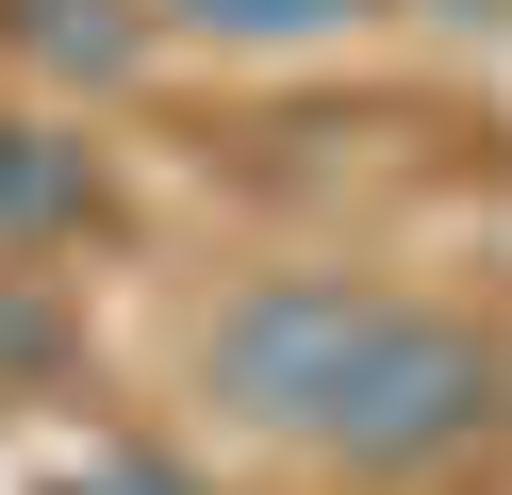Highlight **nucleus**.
Listing matches in <instances>:
<instances>
[{
  "mask_svg": "<svg viewBox=\"0 0 512 495\" xmlns=\"http://www.w3.org/2000/svg\"><path fill=\"white\" fill-rule=\"evenodd\" d=\"M100 215V149L50 116H0V248H50V231Z\"/></svg>",
  "mask_w": 512,
  "mask_h": 495,
  "instance_id": "nucleus-4",
  "label": "nucleus"
},
{
  "mask_svg": "<svg viewBox=\"0 0 512 495\" xmlns=\"http://www.w3.org/2000/svg\"><path fill=\"white\" fill-rule=\"evenodd\" d=\"M0 363H50V297L34 281H0Z\"/></svg>",
  "mask_w": 512,
  "mask_h": 495,
  "instance_id": "nucleus-6",
  "label": "nucleus"
},
{
  "mask_svg": "<svg viewBox=\"0 0 512 495\" xmlns=\"http://www.w3.org/2000/svg\"><path fill=\"white\" fill-rule=\"evenodd\" d=\"M67 495H83V479H67Z\"/></svg>",
  "mask_w": 512,
  "mask_h": 495,
  "instance_id": "nucleus-9",
  "label": "nucleus"
},
{
  "mask_svg": "<svg viewBox=\"0 0 512 495\" xmlns=\"http://www.w3.org/2000/svg\"><path fill=\"white\" fill-rule=\"evenodd\" d=\"M83 495H182V462H149V446H116V462H100V479H83Z\"/></svg>",
  "mask_w": 512,
  "mask_h": 495,
  "instance_id": "nucleus-7",
  "label": "nucleus"
},
{
  "mask_svg": "<svg viewBox=\"0 0 512 495\" xmlns=\"http://www.w3.org/2000/svg\"><path fill=\"white\" fill-rule=\"evenodd\" d=\"M430 17H496V0H430Z\"/></svg>",
  "mask_w": 512,
  "mask_h": 495,
  "instance_id": "nucleus-8",
  "label": "nucleus"
},
{
  "mask_svg": "<svg viewBox=\"0 0 512 495\" xmlns=\"http://www.w3.org/2000/svg\"><path fill=\"white\" fill-rule=\"evenodd\" d=\"M149 17H182V33H232V50H314V33H347L364 0H149Z\"/></svg>",
  "mask_w": 512,
  "mask_h": 495,
  "instance_id": "nucleus-5",
  "label": "nucleus"
},
{
  "mask_svg": "<svg viewBox=\"0 0 512 495\" xmlns=\"http://www.w3.org/2000/svg\"><path fill=\"white\" fill-rule=\"evenodd\" d=\"M496 413H512V347H479V330L430 314V297H397V330H380L364 380L331 396L314 462H347V479H430V462H463Z\"/></svg>",
  "mask_w": 512,
  "mask_h": 495,
  "instance_id": "nucleus-2",
  "label": "nucleus"
},
{
  "mask_svg": "<svg viewBox=\"0 0 512 495\" xmlns=\"http://www.w3.org/2000/svg\"><path fill=\"white\" fill-rule=\"evenodd\" d=\"M0 50L34 66V83H133L149 66V0H0Z\"/></svg>",
  "mask_w": 512,
  "mask_h": 495,
  "instance_id": "nucleus-3",
  "label": "nucleus"
},
{
  "mask_svg": "<svg viewBox=\"0 0 512 495\" xmlns=\"http://www.w3.org/2000/svg\"><path fill=\"white\" fill-rule=\"evenodd\" d=\"M380 330H397V297H380V281H347V264H265L248 297H215V330H199V396H215L232 429L314 446V429H331V396L364 380Z\"/></svg>",
  "mask_w": 512,
  "mask_h": 495,
  "instance_id": "nucleus-1",
  "label": "nucleus"
}]
</instances>
